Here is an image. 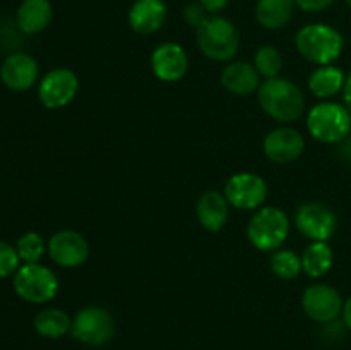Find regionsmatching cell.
I'll return each mask as SVG.
<instances>
[{
    "instance_id": "6da1fadb",
    "label": "cell",
    "mask_w": 351,
    "mask_h": 350,
    "mask_svg": "<svg viewBox=\"0 0 351 350\" xmlns=\"http://www.w3.org/2000/svg\"><path fill=\"white\" fill-rule=\"evenodd\" d=\"M257 100L261 108L278 122H297L305 112V100L300 88L293 81L281 75L261 82Z\"/></svg>"
},
{
    "instance_id": "7a4b0ae2",
    "label": "cell",
    "mask_w": 351,
    "mask_h": 350,
    "mask_svg": "<svg viewBox=\"0 0 351 350\" xmlns=\"http://www.w3.org/2000/svg\"><path fill=\"white\" fill-rule=\"evenodd\" d=\"M295 45L305 60L317 65H331L341 55L345 40L336 27L315 23L298 31Z\"/></svg>"
},
{
    "instance_id": "3957f363",
    "label": "cell",
    "mask_w": 351,
    "mask_h": 350,
    "mask_svg": "<svg viewBox=\"0 0 351 350\" xmlns=\"http://www.w3.org/2000/svg\"><path fill=\"white\" fill-rule=\"evenodd\" d=\"M197 47L208 58L216 62L232 60L240 47L237 27L228 19L219 16H208L195 27Z\"/></svg>"
},
{
    "instance_id": "277c9868",
    "label": "cell",
    "mask_w": 351,
    "mask_h": 350,
    "mask_svg": "<svg viewBox=\"0 0 351 350\" xmlns=\"http://www.w3.org/2000/svg\"><path fill=\"white\" fill-rule=\"evenodd\" d=\"M290 222L283 209L276 206H263L257 209L247 225V237L256 249L276 250L288 239Z\"/></svg>"
},
{
    "instance_id": "5b68a950",
    "label": "cell",
    "mask_w": 351,
    "mask_h": 350,
    "mask_svg": "<svg viewBox=\"0 0 351 350\" xmlns=\"http://www.w3.org/2000/svg\"><path fill=\"white\" fill-rule=\"evenodd\" d=\"M307 129L311 136L321 143H341L348 137L351 130L350 110L339 103H319L308 112Z\"/></svg>"
},
{
    "instance_id": "8992f818",
    "label": "cell",
    "mask_w": 351,
    "mask_h": 350,
    "mask_svg": "<svg viewBox=\"0 0 351 350\" xmlns=\"http://www.w3.org/2000/svg\"><path fill=\"white\" fill-rule=\"evenodd\" d=\"M58 278L50 268L40 263L24 264L14 273V290L23 301L45 304L58 294Z\"/></svg>"
},
{
    "instance_id": "52a82bcc",
    "label": "cell",
    "mask_w": 351,
    "mask_h": 350,
    "mask_svg": "<svg viewBox=\"0 0 351 350\" xmlns=\"http://www.w3.org/2000/svg\"><path fill=\"white\" fill-rule=\"evenodd\" d=\"M72 336L89 347H101L115 335L113 316L99 305H88L77 311L72 319Z\"/></svg>"
},
{
    "instance_id": "ba28073f",
    "label": "cell",
    "mask_w": 351,
    "mask_h": 350,
    "mask_svg": "<svg viewBox=\"0 0 351 350\" xmlns=\"http://www.w3.org/2000/svg\"><path fill=\"white\" fill-rule=\"evenodd\" d=\"M225 198L237 209H259L267 199V184L257 174L240 172L226 180Z\"/></svg>"
},
{
    "instance_id": "9c48e42d",
    "label": "cell",
    "mask_w": 351,
    "mask_h": 350,
    "mask_svg": "<svg viewBox=\"0 0 351 350\" xmlns=\"http://www.w3.org/2000/svg\"><path fill=\"white\" fill-rule=\"evenodd\" d=\"M295 225L312 242H328L338 229V218L335 211L317 201H308L298 208Z\"/></svg>"
},
{
    "instance_id": "30bf717a",
    "label": "cell",
    "mask_w": 351,
    "mask_h": 350,
    "mask_svg": "<svg viewBox=\"0 0 351 350\" xmlns=\"http://www.w3.org/2000/svg\"><path fill=\"white\" fill-rule=\"evenodd\" d=\"M341 294L328 283H315L305 288L302 295V307L304 312L315 323L329 325L343 312Z\"/></svg>"
},
{
    "instance_id": "8fae6325",
    "label": "cell",
    "mask_w": 351,
    "mask_h": 350,
    "mask_svg": "<svg viewBox=\"0 0 351 350\" xmlns=\"http://www.w3.org/2000/svg\"><path fill=\"white\" fill-rule=\"evenodd\" d=\"M79 89V79L71 69L58 67L43 75L38 88V98L43 106L50 110L67 106L75 98Z\"/></svg>"
},
{
    "instance_id": "7c38bea8",
    "label": "cell",
    "mask_w": 351,
    "mask_h": 350,
    "mask_svg": "<svg viewBox=\"0 0 351 350\" xmlns=\"http://www.w3.org/2000/svg\"><path fill=\"white\" fill-rule=\"evenodd\" d=\"M47 249L53 263L62 268H77L89 257V244L79 232L71 229L58 230L50 237Z\"/></svg>"
},
{
    "instance_id": "4fadbf2b",
    "label": "cell",
    "mask_w": 351,
    "mask_h": 350,
    "mask_svg": "<svg viewBox=\"0 0 351 350\" xmlns=\"http://www.w3.org/2000/svg\"><path fill=\"white\" fill-rule=\"evenodd\" d=\"M263 150L267 160L274 163H291L304 153L305 139L293 127H278L266 134Z\"/></svg>"
},
{
    "instance_id": "5bb4252c",
    "label": "cell",
    "mask_w": 351,
    "mask_h": 350,
    "mask_svg": "<svg viewBox=\"0 0 351 350\" xmlns=\"http://www.w3.org/2000/svg\"><path fill=\"white\" fill-rule=\"evenodd\" d=\"M153 74L163 82H177L184 79L189 71L187 51L177 43H161L151 55Z\"/></svg>"
},
{
    "instance_id": "9a60e30c",
    "label": "cell",
    "mask_w": 351,
    "mask_h": 350,
    "mask_svg": "<svg viewBox=\"0 0 351 350\" xmlns=\"http://www.w3.org/2000/svg\"><path fill=\"white\" fill-rule=\"evenodd\" d=\"M38 64L31 55L16 51L3 60L0 79L12 91H27L38 79Z\"/></svg>"
},
{
    "instance_id": "2e32d148",
    "label": "cell",
    "mask_w": 351,
    "mask_h": 350,
    "mask_svg": "<svg viewBox=\"0 0 351 350\" xmlns=\"http://www.w3.org/2000/svg\"><path fill=\"white\" fill-rule=\"evenodd\" d=\"M167 14L163 0H136L129 10V26L139 34H153L161 30Z\"/></svg>"
},
{
    "instance_id": "e0dca14e",
    "label": "cell",
    "mask_w": 351,
    "mask_h": 350,
    "mask_svg": "<svg viewBox=\"0 0 351 350\" xmlns=\"http://www.w3.org/2000/svg\"><path fill=\"white\" fill-rule=\"evenodd\" d=\"M261 74L249 62H232L221 71L219 81L226 91L237 96L252 95L261 86Z\"/></svg>"
},
{
    "instance_id": "ac0fdd59",
    "label": "cell",
    "mask_w": 351,
    "mask_h": 350,
    "mask_svg": "<svg viewBox=\"0 0 351 350\" xmlns=\"http://www.w3.org/2000/svg\"><path fill=\"white\" fill-rule=\"evenodd\" d=\"M197 220L209 232H219L226 225L230 216V202L225 194L218 191H208L197 201Z\"/></svg>"
},
{
    "instance_id": "d6986e66",
    "label": "cell",
    "mask_w": 351,
    "mask_h": 350,
    "mask_svg": "<svg viewBox=\"0 0 351 350\" xmlns=\"http://www.w3.org/2000/svg\"><path fill=\"white\" fill-rule=\"evenodd\" d=\"M53 17L50 0H23L16 12V23L21 33H41Z\"/></svg>"
},
{
    "instance_id": "ffe728a7",
    "label": "cell",
    "mask_w": 351,
    "mask_h": 350,
    "mask_svg": "<svg viewBox=\"0 0 351 350\" xmlns=\"http://www.w3.org/2000/svg\"><path fill=\"white\" fill-rule=\"evenodd\" d=\"M295 0H257L256 19L266 30H281L293 17Z\"/></svg>"
},
{
    "instance_id": "44dd1931",
    "label": "cell",
    "mask_w": 351,
    "mask_h": 350,
    "mask_svg": "<svg viewBox=\"0 0 351 350\" xmlns=\"http://www.w3.org/2000/svg\"><path fill=\"white\" fill-rule=\"evenodd\" d=\"M346 82L345 72L335 65H321L308 78V89L317 98H331L343 91Z\"/></svg>"
},
{
    "instance_id": "7402d4cb",
    "label": "cell",
    "mask_w": 351,
    "mask_h": 350,
    "mask_svg": "<svg viewBox=\"0 0 351 350\" xmlns=\"http://www.w3.org/2000/svg\"><path fill=\"white\" fill-rule=\"evenodd\" d=\"M300 257L304 273L311 278H321L328 275L335 263V253H332L331 246L322 240L308 244Z\"/></svg>"
},
{
    "instance_id": "603a6c76",
    "label": "cell",
    "mask_w": 351,
    "mask_h": 350,
    "mask_svg": "<svg viewBox=\"0 0 351 350\" xmlns=\"http://www.w3.org/2000/svg\"><path fill=\"white\" fill-rule=\"evenodd\" d=\"M34 329L45 338L57 340L67 335L72 328L71 316L57 307H48L38 312L33 321Z\"/></svg>"
},
{
    "instance_id": "cb8c5ba5",
    "label": "cell",
    "mask_w": 351,
    "mask_h": 350,
    "mask_svg": "<svg viewBox=\"0 0 351 350\" xmlns=\"http://www.w3.org/2000/svg\"><path fill=\"white\" fill-rule=\"evenodd\" d=\"M271 270L281 280H295L304 271L302 257L290 249L276 250L271 256Z\"/></svg>"
},
{
    "instance_id": "d4e9b609",
    "label": "cell",
    "mask_w": 351,
    "mask_h": 350,
    "mask_svg": "<svg viewBox=\"0 0 351 350\" xmlns=\"http://www.w3.org/2000/svg\"><path fill=\"white\" fill-rule=\"evenodd\" d=\"M254 65H256L257 72L263 78H278L281 69H283V57H281L280 50L276 47H273V45H264V47H261L256 51Z\"/></svg>"
},
{
    "instance_id": "484cf974",
    "label": "cell",
    "mask_w": 351,
    "mask_h": 350,
    "mask_svg": "<svg viewBox=\"0 0 351 350\" xmlns=\"http://www.w3.org/2000/svg\"><path fill=\"white\" fill-rule=\"evenodd\" d=\"M16 249L21 261H24V264H33L40 263V259L45 254V249H47V244H45L43 237L40 233L26 232L17 239Z\"/></svg>"
},
{
    "instance_id": "4316f807",
    "label": "cell",
    "mask_w": 351,
    "mask_h": 350,
    "mask_svg": "<svg viewBox=\"0 0 351 350\" xmlns=\"http://www.w3.org/2000/svg\"><path fill=\"white\" fill-rule=\"evenodd\" d=\"M19 261L21 257L16 247L0 240V278L16 273L19 270Z\"/></svg>"
},
{
    "instance_id": "83f0119b",
    "label": "cell",
    "mask_w": 351,
    "mask_h": 350,
    "mask_svg": "<svg viewBox=\"0 0 351 350\" xmlns=\"http://www.w3.org/2000/svg\"><path fill=\"white\" fill-rule=\"evenodd\" d=\"M184 17L189 26L197 27L208 17V12H206V9L199 2H192L184 9Z\"/></svg>"
},
{
    "instance_id": "f1b7e54d",
    "label": "cell",
    "mask_w": 351,
    "mask_h": 350,
    "mask_svg": "<svg viewBox=\"0 0 351 350\" xmlns=\"http://www.w3.org/2000/svg\"><path fill=\"white\" fill-rule=\"evenodd\" d=\"M335 3V0H295V5L300 7L305 12H321Z\"/></svg>"
},
{
    "instance_id": "f546056e",
    "label": "cell",
    "mask_w": 351,
    "mask_h": 350,
    "mask_svg": "<svg viewBox=\"0 0 351 350\" xmlns=\"http://www.w3.org/2000/svg\"><path fill=\"white\" fill-rule=\"evenodd\" d=\"M197 2L204 7L206 12L211 14V16H215V14L221 12V10L228 5L230 0H197Z\"/></svg>"
},
{
    "instance_id": "4dcf8cb0",
    "label": "cell",
    "mask_w": 351,
    "mask_h": 350,
    "mask_svg": "<svg viewBox=\"0 0 351 350\" xmlns=\"http://www.w3.org/2000/svg\"><path fill=\"white\" fill-rule=\"evenodd\" d=\"M343 98H345L346 108H348L350 113H351V71H350V74L346 75L345 88H343Z\"/></svg>"
},
{
    "instance_id": "1f68e13d",
    "label": "cell",
    "mask_w": 351,
    "mask_h": 350,
    "mask_svg": "<svg viewBox=\"0 0 351 350\" xmlns=\"http://www.w3.org/2000/svg\"><path fill=\"white\" fill-rule=\"evenodd\" d=\"M341 314H343V323H345L346 328H348L351 331V295L348 299H346L345 305H343Z\"/></svg>"
},
{
    "instance_id": "d6a6232c",
    "label": "cell",
    "mask_w": 351,
    "mask_h": 350,
    "mask_svg": "<svg viewBox=\"0 0 351 350\" xmlns=\"http://www.w3.org/2000/svg\"><path fill=\"white\" fill-rule=\"evenodd\" d=\"M346 2H348V5L351 7V0H346Z\"/></svg>"
}]
</instances>
